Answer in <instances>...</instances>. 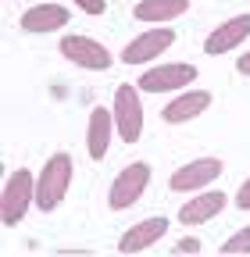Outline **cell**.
<instances>
[{"label":"cell","instance_id":"e0dca14e","mask_svg":"<svg viewBox=\"0 0 250 257\" xmlns=\"http://www.w3.org/2000/svg\"><path fill=\"white\" fill-rule=\"evenodd\" d=\"M75 4H79L86 15H104V11H107V0H75Z\"/></svg>","mask_w":250,"mask_h":257},{"label":"cell","instance_id":"30bf717a","mask_svg":"<svg viewBox=\"0 0 250 257\" xmlns=\"http://www.w3.org/2000/svg\"><path fill=\"white\" fill-rule=\"evenodd\" d=\"M165 232H168V218H143V221L129 225V229L121 232L118 250H121V253H140V250L154 246Z\"/></svg>","mask_w":250,"mask_h":257},{"label":"cell","instance_id":"8992f818","mask_svg":"<svg viewBox=\"0 0 250 257\" xmlns=\"http://www.w3.org/2000/svg\"><path fill=\"white\" fill-rule=\"evenodd\" d=\"M61 57H68L79 68H89V72H107L111 68V50L89 36H65L61 40Z\"/></svg>","mask_w":250,"mask_h":257},{"label":"cell","instance_id":"9c48e42d","mask_svg":"<svg viewBox=\"0 0 250 257\" xmlns=\"http://www.w3.org/2000/svg\"><path fill=\"white\" fill-rule=\"evenodd\" d=\"M225 193L222 189H207V193H197L193 200H186L182 207H179V221L186 225V229H193V225H204V221H211V218H218L225 211Z\"/></svg>","mask_w":250,"mask_h":257},{"label":"cell","instance_id":"3957f363","mask_svg":"<svg viewBox=\"0 0 250 257\" xmlns=\"http://www.w3.org/2000/svg\"><path fill=\"white\" fill-rule=\"evenodd\" d=\"M36 204V179L29 168H18L8 175L4 182V197H0V214H4V225H18L29 207Z\"/></svg>","mask_w":250,"mask_h":257},{"label":"cell","instance_id":"7c38bea8","mask_svg":"<svg viewBox=\"0 0 250 257\" xmlns=\"http://www.w3.org/2000/svg\"><path fill=\"white\" fill-rule=\"evenodd\" d=\"M246 36H250V15H236V18L222 22L218 29H211V36L204 40V50L207 54H225V50H236Z\"/></svg>","mask_w":250,"mask_h":257},{"label":"cell","instance_id":"4fadbf2b","mask_svg":"<svg viewBox=\"0 0 250 257\" xmlns=\"http://www.w3.org/2000/svg\"><path fill=\"white\" fill-rule=\"evenodd\" d=\"M207 107H211V93L207 89H190V93L175 96L161 111V118H165V125H182V121H193L197 114H204Z\"/></svg>","mask_w":250,"mask_h":257},{"label":"cell","instance_id":"277c9868","mask_svg":"<svg viewBox=\"0 0 250 257\" xmlns=\"http://www.w3.org/2000/svg\"><path fill=\"white\" fill-rule=\"evenodd\" d=\"M150 186V165L147 161H133V165H125L114 182H111V193H107V204L111 211H125V207H133L143 193Z\"/></svg>","mask_w":250,"mask_h":257},{"label":"cell","instance_id":"7a4b0ae2","mask_svg":"<svg viewBox=\"0 0 250 257\" xmlns=\"http://www.w3.org/2000/svg\"><path fill=\"white\" fill-rule=\"evenodd\" d=\"M114 133L121 143H136L143 136V104H140V86L136 82H121L114 89Z\"/></svg>","mask_w":250,"mask_h":257},{"label":"cell","instance_id":"2e32d148","mask_svg":"<svg viewBox=\"0 0 250 257\" xmlns=\"http://www.w3.org/2000/svg\"><path fill=\"white\" fill-rule=\"evenodd\" d=\"M222 253H250V225H243L239 232H232L222 243Z\"/></svg>","mask_w":250,"mask_h":257},{"label":"cell","instance_id":"6da1fadb","mask_svg":"<svg viewBox=\"0 0 250 257\" xmlns=\"http://www.w3.org/2000/svg\"><path fill=\"white\" fill-rule=\"evenodd\" d=\"M72 186V157L68 154H54L47 157L43 172L36 175V207L54 214L61 207V200H65V193Z\"/></svg>","mask_w":250,"mask_h":257},{"label":"cell","instance_id":"ba28073f","mask_svg":"<svg viewBox=\"0 0 250 257\" xmlns=\"http://www.w3.org/2000/svg\"><path fill=\"white\" fill-rule=\"evenodd\" d=\"M172 43H175V29H147L121 50V61L125 64H147L154 57H161Z\"/></svg>","mask_w":250,"mask_h":257},{"label":"cell","instance_id":"8fae6325","mask_svg":"<svg viewBox=\"0 0 250 257\" xmlns=\"http://www.w3.org/2000/svg\"><path fill=\"white\" fill-rule=\"evenodd\" d=\"M111 128H114V111L111 107H93L89 125H86V150L93 161H104L111 150Z\"/></svg>","mask_w":250,"mask_h":257},{"label":"cell","instance_id":"5bb4252c","mask_svg":"<svg viewBox=\"0 0 250 257\" xmlns=\"http://www.w3.org/2000/svg\"><path fill=\"white\" fill-rule=\"evenodd\" d=\"M68 8L61 4H36L22 15V29L25 32H54V29H65L68 25Z\"/></svg>","mask_w":250,"mask_h":257},{"label":"cell","instance_id":"52a82bcc","mask_svg":"<svg viewBox=\"0 0 250 257\" xmlns=\"http://www.w3.org/2000/svg\"><path fill=\"white\" fill-rule=\"evenodd\" d=\"M222 172H225V165H222L218 157H197V161H190V165H182L179 172H172L168 186H172L175 193H197V189H204L207 182H214Z\"/></svg>","mask_w":250,"mask_h":257},{"label":"cell","instance_id":"ffe728a7","mask_svg":"<svg viewBox=\"0 0 250 257\" xmlns=\"http://www.w3.org/2000/svg\"><path fill=\"white\" fill-rule=\"evenodd\" d=\"M236 68H239V75H250V54L236 57Z\"/></svg>","mask_w":250,"mask_h":257},{"label":"cell","instance_id":"ac0fdd59","mask_svg":"<svg viewBox=\"0 0 250 257\" xmlns=\"http://www.w3.org/2000/svg\"><path fill=\"white\" fill-rule=\"evenodd\" d=\"M197 250H200V239H193V236H186V239L175 243V253H197Z\"/></svg>","mask_w":250,"mask_h":257},{"label":"cell","instance_id":"d6986e66","mask_svg":"<svg viewBox=\"0 0 250 257\" xmlns=\"http://www.w3.org/2000/svg\"><path fill=\"white\" fill-rule=\"evenodd\" d=\"M236 207L239 211H250V179L239 186V193H236Z\"/></svg>","mask_w":250,"mask_h":257},{"label":"cell","instance_id":"9a60e30c","mask_svg":"<svg viewBox=\"0 0 250 257\" xmlns=\"http://www.w3.org/2000/svg\"><path fill=\"white\" fill-rule=\"evenodd\" d=\"M190 11V0H140L133 8L136 22H172Z\"/></svg>","mask_w":250,"mask_h":257},{"label":"cell","instance_id":"5b68a950","mask_svg":"<svg viewBox=\"0 0 250 257\" xmlns=\"http://www.w3.org/2000/svg\"><path fill=\"white\" fill-rule=\"evenodd\" d=\"M197 82V64H158L140 75V89L143 93H172L182 86H193Z\"/></svg>","mask_w":250,"mask_h":257}]
</instances>
